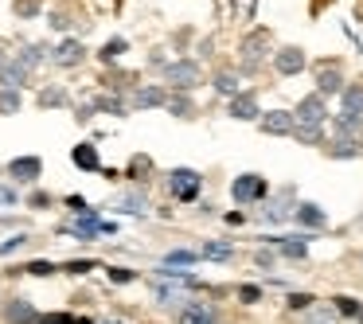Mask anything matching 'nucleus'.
<instances>
[{
    "label": "nucleus",
    "mask_w": 363,
    "mask_h": 324,
    "mask_svg": "<svg viewBox=\"0 0 363 324\" xmlns=\"http://www.w3.org/2000/svg\"><path fill=\"white\" fill-rule=\"evenodd\" d=\"M125 51H129V43L118 35V40H106V43H102V51H98V59H102V63H113V59H121Z\"/></svg>",
    "instance_id": "nucleus-34"
},
{
    "label": "nucleus",
    "mask_w": 363,
    "mask_h": 324,
    "mask_svg": "<svg viewBox=\"0 0 363 324\" xmlns=\"http://www.w3.org/2000/svg\"><path fill=\"white\" fill-rule=\"evenodd\" d=\"M242 82H246V74L238 71V67H219V71H215V79H211V86H215V94H223L230 102V98H238L246 90Z\"/></svg>",
    "instance_id": "nucleus-12"
},
{
    "label": "nucleus",
    "mask_w": 363,
    "mask_h": 324,
    "mask_svg": "<svg viewBox=\"0 0 363 324\" xmlns=\"http://www.w3.org/2000/svg\"><path fill=\"white\" fill-rule=\"evenodd\" d=\"M324 152L332 160H355V157H363V141H355V137H332L324 145Z\"/></svg>",
    "instance_id": "nucleus-22"
},
{
    "label": "nucleus",
    "mask_w": 363,
    "mask_h": 324,
    "mask_svg": "<svg viewBox=\"0 0 363 324\" xmlns=\"http://www.w3.org/2000/svg\"><path fill=\"white\" fill-rule=\"evenodd\" d=\"M340 113L352 121H363V82H347L340 94Z\"/></svg>",
    "instance_id": "nucleus-20"
},
{
    "label": "nucleus",
    "mask_w": 363,
    "mask_h": 324,
    "mask_svg": "<svg viewBox=\"0 0 363 324\" xmlns=\"http://www.w3.org/2000/svg\"><path fill=\"white\" fill-rule=\"evenodd\" d=\"M164 86L172 94H191L203 86V67L196 59H172V63H164Z\"/></svg>",
    "instance_id": "nucleus-2"
},
{
    "label": "nucleus",
    "mask_w": 363,
    "mask_h": 324,
    "mask_svg": "<svg viewBox=\"0 0 363 324\" xmlns=\"http://www.w3.org/2000/svg\"><path fill=\"white\" fill-rule=\"evenodd\" d=\"M28 79H32V71H28V67H20L16 55H12L9 67H0V90H24Z\"/></svg>",
    "instance_id": "nucleus-24"
},
{
    "label": "nucleus",
    "mask_w": 363,
    "mask_h": 324,
    "mask_svg": "<svg viewBox=\"0 0 363 324\" xmlns=\"http://www.w3.org/2000/svg\"><path fill=\"white\" fill-rule=\"evenodd\" d=\"M196 258H199L196 250H168V254H164V266H172V269H176V266H180V269H188Z\"/></svg>",
    "instance_id": "nucleus-36"
},
{
    "label": "nucleus",
    "mask_w": 363,
    "mask_h": 324,
    "mask_svg": "<svg viewBox=\"0 0 363 324\" xmlns=\"http://www.w3.org/2000/svg\"><path fill=\"white\" fill-rule=\"evenodd\" d=\"M293 141L297 145H328L324 141V129H316V125H297L293 129Z\"/></svg>",
    "instance_id": "nucleus-33"
},
{
    "label": "nucleus",
    "mask_w": 363,
    "mask_h": 324,
    "mask_svg": "<svg viewBox=\"0 0 363 324\" xmlns=\"http://www.w3.org/2000/svg\"><path fill=\"white\" fill-rule=\"evenodd\" d=\"M254 262H258L262 269H274V266H277V254H266V250H258V254H254Z\"/></svg>",
    "instance_id": "nucleus-46"
},
{
    "label": "nucleus",
    "mask_w": 363,
    "mask_h": 324,
    "mask_svg": "<svg viewBox=\"0 0 363 324\" xmlns=\"http://www.w3.org/2000/svg\"><path fill=\"white\" fill-rule=\"evenodd\" d=\"M133 277H137L133 269H121V266H113V269H110V281H118V285H129Z\"/></svg>",
    "instance_id": "nucleus-44"
},
{
    "label": "nucleus",
    "mask_w": 363,
    "mask_h": 324,
    "mask_svg": "<svg viewBox=\"0 0 363 324\" xmlns=\"http://www.w3.org/2000/svg\"><path fill=\"white\" fill-rule=\"evenodd\" d=\"M332 137H355L363 141V121H352L344 113H332Z\"/></svg>",
    "instance_id": "nucleus-28"
},
{
    "label": "nucleus",
    "mask_w": 363,
    "mask_h": 324,
    "mask_svg": "<svg viewBox=\"0 0 363 324\" xmlns=\"http://www.w3.org/2000/svg\"><path fill=\"white\" fill-rule=\"evenodd\" d=\"M118 211H125V215H149V196L145 191H125V196H118Z\"/></svg>",
    "instance_id": "nucleus-25"
},
{
    "label": "nucleus",
    "mask_w": 363,
    "mask_h": 324,
    "mask_svg": "<svg viewBox=\"0 0 363 324\" xmlns=\"http://www.w3.org/2000/svg\"><path fill=\"white\" fill-rule=\"evenodd\" d=\"M16 188H0V203H16Z\"/></svg>",
    "instance_id": "nucleus-50"
},
{
    "label": "nucleus",
    "mask_w": 363,
    "mask_h": 324,
    "mask_svg": "<svg viewBox=\"0 0 363 324\" xmlns=\"http://www.w3.org/2000/svg\"><path fill=\"white\" fill-rule=\"evenodd\" d=\"M20 106H24V94H20V90H0V118L20 113Z\"/></svg>",
    "instance_id": "nucleus-32"
},
{
    "label": "nucleus",
    "mask_w": 363,
    "mask_h": 324,
    "mask_svg": "<svg viewBox=\"0 0 363 324\" xmlns=\"http://www.w3.org/2000/svg\"><path fill=\"white\" fill-rule=\"evenodd\" d=\"M94 102H86V106H79V110H74V121H90V118H94Z\"/></svg>",
    "instance_id": "nucleus-47"
},
{
    "label": "nucleus",
    "mask_w": 363,
    "mask_h": 324,
    "mask_svg": "<svg viewBox=\"0 0 363 324\" xmlns=\"http://www.w3.org/2000/svg\"><path fill=\"white\" fill-rule=\"evenodd\" d=\"M313 293H289V301H285V305L293 308V313H308V308H313Z\"/></svg>",
    "instance_id": "nucleus-39"
},
{
    "label": "nucleus",
    "mask_w": 363,
    "mask_h": 324,
    "mask_svg": "<svg viewBox=\"0 0 363 324\" xmlns=\"http://www.w3.org/2000/svg\"><path fill=\"white\" fill-rule=\"evenodd\" d=\"M230 199L238 207H254V203H266L269 199V180L262 172H238L230 180Z\"/></svg>",
    "instance_id": "nucleus-3"
},
{
    "label": "nucleus",
    "mask_w": 363,
    "mask_h": 324,
    "mask_svg": "<svg viewBox=\"0 0 363 324\" xmlns=\"http://www.w3.org/2000/svg\"><path fill=\"white\" fill-rule=\"evenodd\" d=\"M274 35L266 32V28H250V32L238 40V71L242 74H258L262 67H269V59H274Z\"/></svg>",
    "instance_id": "nucleus-1"
},
{
    "label": "nucleus",
    "mask_w": 363,
    "mask_h": 324,
    "mask_svg": "<svg viewBox=\"0 0 363 324\" xmlns=\"http://www.w3.org/2000/svg\"><path fill=\"white\" fill-rule=\"evenodd\" d=\"M24 242H28V238H24V235H16V238H9V242L0 246V254H12V250H20V246H24Z\"/></svg>",
    "instance_id": "nucleus-48"
},
{
    "label": "nucleus",
    "mask_w": 363,
    "mask_h": 324,
    "mask_svg": "<svg viewBox=\"0 0 363 324\" xmlns=\"http://www.w3.org/2000/svg\"><path fill=\"white\" fill-rule=\"evenodd\" d=\"M86 43L82 40H63L59 48H51V63L55 67H63V71H71V67H82L86 63Z\"/></svg>",
    "instance_id": "nucleus-11"
},
{
    "label": "nucleus",
    "mask_w": 363,
    "mask_h": 324,
    "mask_svg": "<svg viewBox=\"0 0 363 324\" xmlns=\"http://www.w3.org/2000/svg\"><path fill=\"white\" fill-rule=\"evenodd\" d=\"M35 320H40V313L28 297H12L4 305V324H35Z\"/></svg>",
    "instance_id": "nucleus-19"
},
{
    "label": "nucleus",
    "mask_w": 363,
    "mask_h": 324,
    "mask_svg": "<svg viewBox=\"0 0 363 324\" xmlns=\"http://www.w3.org/2000/svg\"><path fill=\"white\" fill-rule=\"evenodd\" d=\"M12 9H16V16H35L40 12V0H16Z\"/></svg>",
    "instance_id": "nucleus-42"
},
{
    "label": "nucleus",
    "mask_w": 363,
    "mask_h": 324,
    "mask_svg": "<svg viewBox=\"0 0 363 324\" xmlns=\"http://www.w3.org/2000/svg\"><path fill=\"white\" fill-rule=\"evenodd\" d=\"M28 203H32L35 211H43V207H51V196H48V191H32V199H28Z\"/></svg>",
    "instance_id": "nucleus-45"
},
{
    "label": "nucleus",
    "mask_w": 363,
    "mask_h": 324,
    "mask_svg": "<svg viewBox=\"0 0 363 324\" xmlns=\"http://www.w3.org/2000/svg\"><path fill=\"white\" fill-rule=\"evenodd\" d=\"M199 258H211V262H230V258H235V246H230V242H203Z\"/></svg>",
    "instance_id": "nucleus-31"
},
{
    "label": "nucleus",
    "mask_w": 363,
    "mask_h": 324,
    "mask_svg": "<svg viewBox=\"0 0 363 324\" xmlns=\"http://www.w3.org/2000/svg\"><path fill=\"white\" fill-rule=\"evenodd\" d=\"M35 102H40V110H63V106L71 102V94H67L63 86H43Z\"/></svg>",
    "instance_id": "nucleus-27"
},
{
    "label": "nucleus",
    "mask_w": 363,
    "mask_h": 324,
    "mask_svg": "<svg viewBox=\"0 0 363 324\" xmlns=\"http://www.w3.org/2000/svg\"><path fill=\"white\" fill-rule=\"evenodd\" d=\"M269 67H274L277 79H297V74L308 67V55H305V48H297V43H285V48L274 51Z\"/></svg>",
    "instance_id": "nucleus-7"
},
{
    "label": "nucleus",
    "mask_w": 363,
    "mask_h": 324,
    "mask_svg": "<svg viewBox=\"0 0 363 324\" xmlns=\"http://www.w3.org/2000/svg\"><path fill=\"white\" fill-rule=\"evenodd\" d=\"M262 102H258V94L254 90H242L238 98H230L227 102V118L230 121H250V125H258V118H262Z\"/></svg>",
    "instance_id": "nucleus-9"
},
{
    "label": "nucleus",
    "mask_w": 363,
    "mask_h": 324,
    "mask_svg": "<svg viewBox=\"0 0 363 324\" xmlns=\"http://www.w3.org/2000/svg\"><path fill=\"white\" fill-rule=\"evenodd\" d=\"M12 63V51H9V43L0 40V67H9Z\"/></svg>",
    "instance_id": "nucleus-51"
},
{
    "label": "nucleus",
    "mask_w": 363,
    "mask_h": 324,
    "mask_svg": "<svg viewBox=\"0 0 363 324\" xmlns=\"http://www.w3.org/2000/svg\"><path fill=\"white\" fill-rule=\"evenodd\" d=\"M172 118H196V102H191V94H172L164 106Z\"/></svg>",
    "instance_id": "nucleus-29"
},
{
    "label": "nucleus",
    "mask_w": 363,
    "mask_h": 324,
    "mask_svg": "<svg viewBox=\"0 0 363 324\" xmlns=\"http://www.w3.org/2000/svg\"><path fill=\"white\" fill-rule=\"evenodd\" d=\"M293 129H297L293 110H266L258 118V133H266V137H293Z\"/></svg>",
    "instance_id": "nucleus-10"
},
{
    "label": "nucleus",
    "mask_w": 363,
    "mask_h": 324,
    "mask_svg": "<svg viewBox=\"0 0 363 324\" xmlns=\"http://www.w3.org/2000/svg\"><path fill=\"white\" fill-rule=\"evenodd\" d=\"M16 63L28 67V71H35V67L51 63V48H48V43H24V48L16 51Z\"/></svg>",
    "instance_id": "nucleus-23"
},
{
    "label": "nucleus",
    "mask_w": 363,
    "mask_h": 324,
    "mask_svg": "<svg viewBox=\"0 0 363 324\" xmlns=\"http://www.w3.org/2000/svg\"><path fill=\"white\" fill-rule=\"evenodd\" d=\"M71 164L82 168V172H102V157H98V145L94 141H82L71 149Z\"/></svg>",
    "instance_id": "nucleus-21"
},
{
    "label": "nucleus",
    "mask_w": 363,
    "mask_h": 324,
    "mask_svg": "<svg viewBox=\"0 0 363 324\" xmlns=\"http://www.w3.org/2000/svg\"><path fill=\"white\" fill-rule=\"evenodd\" d=\"M332 301H336V305H332V308H336V316H359V301H355V297H347V293H344V297H332Z\"/></svg>",
    "instance_id": "nucleus-38"
},
{
    "label": "nucleus",
    "mask_w": 363,
    "mask_h": 324,
    "mask_svg": "<svg viewBox=\"0 0 363 324\" xmlns=\"http://www.w3.org/2000/svg\"><path fill=\"white\" fill-rule=\"evenodd\" d=\"M164 188L176 203H196L199 191H203V172L199 168H172L164 176Z\"/></svg>",
    "instance_id": "nucleus-4"
},
{
    "label": "nucleus",
    "mask_w": 363,
    "mask_h": 324,
    "mask_svg": "<svg viewBox=\"0 0 363 324\" xmlns=\"http://www.w3.org/2000/svg\"><path fill=\"white\" fill-rule=\"evenodd\" d=\"M191 289H196V285H157V305L180 313L184 305H191Z\"/></svg>",
    "instance_id": "nucleus-18"
},
{
    "label": "nucleus",
    "mask_w": 363,
    "mask_h": 324,
    "mask_svg": "<svg viewBox=\"0 0 363 324\" xmlns=\"http://www.w3.org/2000/svg\"><path fill=\"white\" fill-rule=\"evenodd\" d=\"M238 301H242V305H258L262 289H258V285H238Z\"/></svg>",
    "instance_id": "nucleus-40"
},
{
    "label": "nucleus",
    "mask_w": 363,
    "mask_h": 324,
    "mask_svg": "<svg viewBox=\"0 0 363 324\" xmlns=\"http://www.w3.org/2000/svg\"><path fill=\"white\" fill-rule=\"evenodd\" d=\"M293 118H297V125L328 129V121H332V106H328V98H320V94L313 90V94L297 98V106H293Z\"/></svg>",
    "instance_id": "nucleus-5"
},
{
    "label": "nucleus",
    "mask_w": 363,
    "mask_h": 324,
    "mask_svg": "<svg viewBox=\"0 0 363 324\" xmlns=\"http://www.w3.org/2000/svg\"><path fill=\"white\" fill-rule=\"evenodd\" d=\"M293 223H297V227H305V230H324V227H328V211H324L320 203H313V199H297Z\"/></svg>",
    "instance_id": "nucleus-13"
},
{
    "label": "nucleus",
    "mask_w": 363,
    "mask_h": 324,
    "mask_svg": "<svg viewBox=\"0 0 363 324\" xmlns=\"http://www.w3.org/2000/svg\"><path fill=\"white\" fill-rule=\"evenodd\" d=\"M355 320H359V324H363V308H359V316H355Z\"/></svg>",
    "instance_id": "nucleus-53"
},
{
    "label": "nucleus",
    "mask_w": 363,
    "mask_h": 324,
    "mask_svg": "<svg viewBox=\"0 0 363 324\" xmlns=\"http://www.w3.org/2000/svg\"><path fill=\"white\" fill-rule=\"evenodd\" d=\"M28 274H35V277H51V274H55V266H51V262H28Z\"/></svg>",
    "instance_id": "nucleus-41"
},
{
    "label": "nucleus",
    "mask_w": 363,
    "mask_h": 324,
    "mask_svg": "<svg viewBox=\"0 0 363 324\" xmlns=\"http://www.w3.org/2000/svg\"><path fill=\"white\" fill-rule=\"evenodd\" d=\"M98 324H125V320H98Z\"/></svg>",
    "instance_id": "nucleus-52"
},
{
    "label": "nucleus",
    "mask_w": 363,
    "mask_h": 324,
    "mask_svg": "<svg viewBox=\"0 0 363 324\" xmlns=\"http://www.w3.org/2000/svg\"><path fill=\"white\" fill-rule=\"evenodd\" d=\"M94 110L98 113H113V118H125L129 113V102L121 94H98L94 98Z\"/></svg>",
    "instance_id": "nucleus-26"
},
{
    "label": "nucleus",
    "mask_w": 363,
    "mask_h": 324,
    "mask_svg": "<svg viewBox=\"0 0 363 324\" xmlns=\"http://www.w3.org/2000/svg\"><path fill=\"white\" fill-rule=\"evenodd\" d=\"M293 211H297V203H293V191H289V188H281L277 196L269 191V207L262 211V219H269V223H285V219H293Z\"/></svg>",
    "instance_id": "nucleus-17"
},
{
    "label": "nucleus",
    "mask_w": 363,
    "mask_h": 324,
    "mask_svg": "<svg viewBox=\"0 0 363 324\" xmlns=\"http://www.w3.org/2000/svg\"><path fill=\"white\" fill-rule=\"evenodd\" d=\"M266 242H274L281 258L305 262V258H308V242H313V238H301V235H269Z\"/></svg>",
    "instance_id": "nucleus-16"
},
{
    "label": "nucleus",
    "mask_w": 363,
    "mask_h": 324,
    "mask_svg": "<svg viewBox=\"0 0 363 324\" xmlns=\"http://www.w3.org/2000/svg\"><path fill=\"white\" fill-rule=\"evenodd\" d=\"M168 98H172V90L164 86V82H141V86L129 90V110L145 113V110H164Z\"/></svg>",
    "instance_id": "nucleus-6"
},
{
    "label": "nucleus",
    "mask_w": 363,
    "mask_h": 324,
    "mask_svg": "<svg viewBox=\"0 0 363 324\" xmlns=\"http://www.w3.org/2000/svg\"><path fill=\"white\" fill-rule=\"evenodd\" d=\"M176 324H219V308L211 301H191L176 313Z\"/></svg>",
    "instance_id": "nucleus-15"
},
{
    "label": "nucleus",
    "mask_w": 363,
    "mask_h": 324,
    "mask_svg": "<svg viewBox=\"0 0 363 324\" xmlns=\"http://www.w3.org/2000/svg\"><path fill=\"white\" fill-rule=\"evenodd\" d=\"M305 324H336V308L332 305H313L305 313Z\"/></svg>",
    "instance_id": "nucleus-35"
},
{
    "label": "nucleus",
    "mask_w": 363,
    "mask_h": 324,
    "mask_svg": "<svg viewBox=\"0 0 363 324\" xmlns=\"http://www.w3.org/2000/svg\"><path fill=\"white\" fill-rule=\"evenodd\" d=\"M67 207H71L74 215H94V207H90L82 196H71V199H67Z\"/></svg>",
    "instance_id": "nucleus-43"
},
{
    "label": "nucleus",
    "mask_w": 363,
    "mask_h": 324,
    "mask_svg": "<svg viewBox=\"0 0 363 324\" xmlns=\"http://www.w3.org/2000/svg\"><path fill=\"white\" fill-rule=\"evenodd\" d=\"M9 180L12 184H35L43 176V160L40 157H16V160H9Z\"/></svg>",
    "instance_id": "nucleus-14"
},
{
    "label": "nucleus",
    "mask_w": 363,
    "mask_h": 324,
    "mask_svg": "<svg viewBox=\"0 0 363 324\" xmlns=\"http://www.w3.org/2000/svg\"><path fill=\"white\" fill-rule=\"evenodd\" d=\"M90 269H94V262H71L67 274H90Z\"/></svg>",
    "instance_id": "nucleus-49"
},
{
    "label": "nucleus",
    "mask_w": 363,
    "mask_h": 324,
    "mask_svg": "<svg viewBox=\"0 0 363 324\" xmlns=\"http://www.w3.org/2000/svg\"><path fill=\"white\" fill-rule=\"evenodd\" d=\"M129 176H133V180H149L152 176V157H133L129 160Z\"/></svg>",
    "instance_id": "nucleus-37"
},
{
    "label": "nucleus",
    "mask_w": 363,
    "mask_h": 324,
    "mask_svg": "<svg viewBox=\"0 0 363 324\" xmlns=\"http://www.w3.org/2000/svg\"><path fill=\"white\" fill-rule=\"evenodd\" d=\"M313 79H316V94H320V98H340V94H344V86H347L344 67H340V63H320Z\"/></svg>",
    "instance_id": "nucleus-8"
},
{
    "label": "nucleus",
    "mask_w": 363,
    "mask_h": 324,
    "mask_svg": "<svg viewBox=\"0 0 363 324\" xmlns=\"http://www.w3.org/2000/svg\"><path fill=\"white\" fill-rule=\"evenodd\" d=\"M35 324H98V320H90V316H74V313H40V320Z\"/></svg>",
    "instance_id": "nucleus-30"
}]
</instances>
